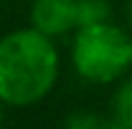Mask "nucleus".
<instances>
[{
    "label": "nucleus",
    "mask_w": 132,
    "mask_h": 129,
    "mask_svg": "<svg viewBox=\"0 0 132 129\" xmlns=\"http://www.w3.org/2000/svg\"><path fill=\"white\" fill-rule=\"evenodd\" d=\"M59 78L54 39L32 27L0 37V105L29 107L49 95Z\"/></svg>",
    "instance_id": "nucleus-1"
},
{
    "label": "nucleus",
    "mask_w": 132,
    "mask_h": 129,
    "mask_svg": "<svg viewBox=\"0 0 132 129\" xmlns=\"http://www.w3.org/2000/svg\"><path fill=\"white\" fill-rule=\"evenodd\" d=\"M71 61L83 81L95 85L122 81L132 66L130 34L113 22L76 27Z\"/></svg>",
    "instance_id": "nucleus-2"
},
{
    "label": "nucleus",
    "mask_w": 132,
    "mask_h": 129,
    "mask_svg": "<svg viewBox=\"0 0 132 129\" xmlns=\"http://www.w3.org/2000/svg\"><path fill=\"white\" fill-rule=\"evenodd\" d=\"M29 27L49 39L76 29V0H34L29 7Z\"/></svg>",
    "instance_id": "nucleus-3"
},
{
    "label": "nucleus",
    "mask_w": 132,
    "mask_h": 129,
    "mask_svg": "<svg viewBox=\"0 0 132 129\" xmlns=\"http://www.w3.org/2000/svg\"><path fill=\"white\" fill-rule=\"evenodd\" d=\"M110 0H76V27L110 22Z\"/></svg>",
    "instance_id": "nucleus-4"
},
{
    "label": "nucleus",
    "mask_w": 132,
    "mask_h": 129,
    "mask_svg": "<svg viewBox=\"0 0 132 129\" xmlns=\"http://www.w3.org/2000/svg\"><path fill=\"white\" fill-rule=\"evenodd\" d=\"M113 122L125 129H132V83L125 78L113 97Z\"/></svg>",
    "instance_id": "nucleus-5"
},
{
    "label": "nucleus",
    "mask_w": 132,
    "mask_h": 129,
    "mask_svg": "<svg viewBox=\"0 0 132 129\" xmlns=\"http://www.w3.org/2000/svg\"><path fill=\"white\" fill-rule=\"evenodd\" d=\"M64 129H110V120H103L93 112H73Z\"/></svg>",
    "instance_id": "nucleus-6"
},
{
    "label": "nucleus",
    "mask_w": 132,
    "mask_h": 129,
    "mask_svg": "<svg viewBox=\"0 0 132 129\" xmlns=\"http://www.w3.org/2000/svg\"><path fill=\"white\" fill-rule=\"evenodd\" d=\"M0 124H3V110H0Z\"/></svg>",
    "instance_id": "nucleus-7"
}]
</instances>
